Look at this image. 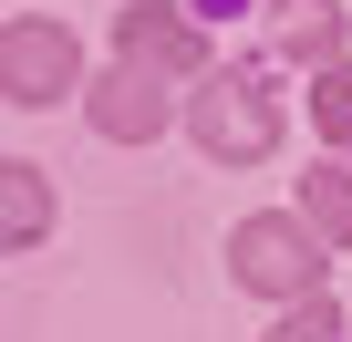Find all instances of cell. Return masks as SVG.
Returning <instances> with one entry per match:
<instances>
[{
	"mask_svg": "<svg viewBox=\"0 0 352 342\" xmlns=\"http://www.w3.org/2000/svg\"><path fill=\"white\" fill-rule=\"evenodd\" d=\"M187 135H197L218 166H249V156L280 145V104H270L259 73H208V83L187 94Z\"/></svg>",
	"mask_w": 352,
	"mask_h": 342,
	"instance_id": "1",
	"label": "cell"
},
{
	"mask_svg": "<svg viewBox=\"0 0 352 342\" xmlns=\"http://www.w3.org/2000/svg\"><path fill=\"white\" fill-rule=\"evenodd\" d=\"M228 259H239V280L270 290V301H321V228H311V218H249V228L228 239Z\"/></svg>",
	"mask_w": 352,
	"mask_h": 342,
	"instance_id": "2",
	"label": "cell"
},
{
	"mask_svg": "<svg viewBox=\"0 0 352 342\" xmlns=\"http://www.w3.org/2000/svg\"><path fill=\"white\" fill-rule=\"evenodd\" d=\"M83 73L73 32L63 21H11V42H0V83H11V104H63Z\"/></svg>",
	"mask_w": 352,
	"mask_h": 342,
	"instance_id": "3",
	"label": "cell"
},
{
	"mask_svg": "<svg viewBox=\"0 0 352 342\" xmlns=\"http://www.w3.org/2000/svg\"><path fill=\"white\" fill-rule=\"evenodd\" d=\"M114 42H124L135 73H166V83H176V73H208V32H197V21H176V11H124Z\"/></svg>",
	"mask_w": 352,
	"mask_h": 342,
	"instance_id": "4",
	"label": "cell"
},
{
	"mask_svg": "<svg viewBox=\"0 0 352 342\" xmlns=\"http://www.w3.org/2000/svg\"><path fill=\"white\" fill-rule=\"evenodd\" d=\"M94 125H104L114 145L166 135V83H155V73H135V63H124V73H104V83H94Z\"/></svg>",
	"mask_w": 352,
	"mask_h": 342,
	"instance_id": "5",
	"label": "cell"
},
{
	"mask_svg": "<svg viewBox=\"0 0 352 342\" xmlns=\"http://www.w3.org/2000/svg\"><path fill=\"white\" fill-rule=\"evenodd\" d=\"M270 11H280V52L290 63H342V11H331V0H270Z\"/></svg>",
	"mask_w": 352,
	"mask_h": 342,
	"instance_id": "6",
	"label": "cell"
},
{
	"mask_svg": "<svg viewBox=\"0 0 352 342\" xmlns=\"http://www.w3.org/2000/svg\"><path fill=\"white\" fill-rule=\"evenodd\" d=\"M42 228H52V187H42V166H11V177H0V239L32 249Z\"/></svg>",
	"mask_w": 352,
	"mask_h": 342,
	"instance_id": "7",
	"label": "cell"
},
{
	"mask_svg": "<svg viewBox=\"0 0 352 342\" xmlns=\"http://www.w3.org/2000/svg\"><path fill=\"white\" fill-rule=\"evenodd\" d=\"M300 218H311L321 239H352V166H342V156L300 177Z\"/></svg>",
	"mask_w": 352,
	"mask_h": 342,
	"instance_id": "8",
	"label": "cell"
},
{
	"mask_svg": "<svg viewBox=\"0 0 352 342\" xmlns=\"http://www.w3.org/2000/svg\"><path fill=\"white\" fill-rule=\"evenodd\" d=\"M311 125H321V135H331V145H342V135H352V63H331V73H321V83H311Z\"/></svg>",
	"mask_w": 352,
	"mask_h": 342,
	"instance_id": "9",
	"label": "cell"
},
{
	"mask_svg": "<svg viewBox=\"0 0 352 342\" xmlns=\"http://www.w3.org/2000/svg\"><path fill=\"white\" fill-rule=\"evenodd\" d=\"M270 342H342V311H331V301H290V321H280Z\"/></svg>",
	"mask_w": 352,
	"mask_h": 342,
	"instance_id": "10",
	"label": "cell"
}]
</instances>
